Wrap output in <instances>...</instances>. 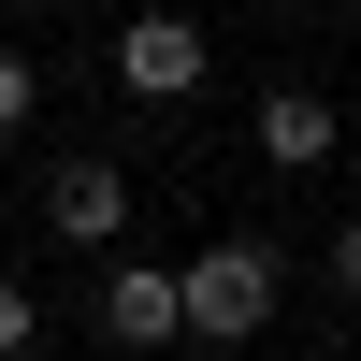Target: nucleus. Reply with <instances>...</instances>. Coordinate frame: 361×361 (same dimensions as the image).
<instances>
[{
    "label": "nucleus",
    "mask_w": 361,
    "mask_h": 361,
    "mask_svg": "<svg viewBox=\"0 0 361 361\" xmlns=\"http://www.w3.org/2000/svg\"><path fill=\"white\" fill-rule=\"evenodd\" d=\"M29 102H44V73H29V58H15V44H0V145H15V130H29Z\"/></svg>",
    "instance_id": "nucleus-6"
},
{
    "label": "nucleus",
    "mask_w": 361,
    "mask_h": 361,
    "mask_svg": "<svg viewBox=\"0 0 361 361\" xmlns=\"http://www.w3.org/2000/svg\"><path fill=\"white\" fill-rule=\"evenodd\" d=\"M333 289H347V304H361V217L333 231Z\"/></svg>",
    "instance_id": "nucleus-8"
},
{
    "label": "nucleus",
    "mask_w": 361,
    "mask_h": 361,
    "mask_svg": "<svg viewBox=\"0 0 361 361\" xmlns=\"http://www.w3.org/2000/svg\"><path fill=\"white\" fill-rule=\"evenodd\" d=\"M333 145H347V116L318 102V87H275V102H260V159H275V173H318Z\"/></svg>",
    "instance_id": "nucleus-4"
},
{
    "label": "nucleus",
    "mask_w": 361,
    "mask_h": 361,
    "mask_svg": "<svg viewBox=\"0 0 361 361\" xmlns=\"http://www.w3.org/2000/svg\"><path fill=\"white\" fill-rule=\"evenodd\" d=\"M102 333L116 347H173V260H116L102 275Z\"/></svg>",
    "instance_id": "nucleus-5"
},
{
    "label": "nucleus",
    "mask_w": 361,
    "mask_h": 361,
    "mask_svg": "<svg viewBox=\"0 0 361 361\" xmlns=\"http://www.w3.org/2000/svg\"><path fill=\"white\" fill-rule=\"evenodd\" d=\"M0 361H29V289L0 275Z\"/></svg>",
    "instance_id": "nucleus-7"
},
{
    "label": "nucleus",
    "mask_w": 361,
    "mask_h": 361,
    "mask_svg": "<svg viewBox=\"0 0 361 361\" xmlns=\"http://www.w3.org/2000/svg\"><path fill=\"white\" fill-rule=\"evenodd\" d=\"M260 318H275V246H202V260H173V333L246 347Z\"/></svg>",
    "instance_id": "nucleus-1"
},
{
    "label": "nucleus",
    "mask_w": 361,
    "mask_h": 361,
    "mask_svg": "<svg viewBox=\"0 0 361 361\" xmlns=\"http://www.w3.org/2000/svg\"><path fill=\"white\" fill-rule=\"evenodd\" d=\"M116 87H130V102H188L202 87V29L188 15H130L116 29Z\"/></svg>",
    "instance_id": "nucleus-2"
},
{
    "label": "nucleus",
    "mask_w": 361,
    "mask_h": 361,
    "mask_svg": "<svg viewBox=\"0 0 361 361\" xmlns=\"http://www.w3.org/2000/svg\"><path fill=\"white\" fill-rule=\"evenodd\" d=\"M44 231H58V246H116V231H130V173H116V159H58Z\"/></svg>",
    "instance_id": "nucleus-3"
}]
</instances>
